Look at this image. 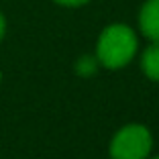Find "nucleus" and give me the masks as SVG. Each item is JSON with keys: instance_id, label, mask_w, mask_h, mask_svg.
Segmentation results:
<instances>
[{"instance_id": "f257e3e1", "label": "nucleus", "mask_w": 159, "mask_h": 159, "mask_svg": "<svg viewBox=\"0 0 159 159\" xmlns=\"http://www.w3.org/2000/svg\"><path fill=\"white\" fill-rule=\"evenodd\" d=\"M137 47L139 41L135 31L129 25L114 23L100 33L96 43V57L106 70H120L133 61V57L137 55Z\"/></svg>"}, {"instance_id": "7ed1b4c3", "label": "nucleus", "mask_w": 159, "mask_h": 159, "mask_svg": "<svg viewBox=\"0 0 159 159\" xmlns=\"http://www.w3.org/2000/svg\"><path fill=\"white\" fill-rule=\"evenodd\" d=\"M139 29L149 41H159V0H147L141 6Z\"/></svg>"}, {"instance_id": "423d86ee", "label": "nucleus", "mask_w": 159, "mask_h": 159, "mask_svg": "<svg viewBox=\"0 0 159 159\" xmlns=\"http://www.w3.org/2000/svg\"><path fill=\"white\" fill-rule=\"evenodd\" d=\"M53 2H57V4H61V6H84V4H88L90 0H53Z\"/></svg>"}, {"instance_id": "39448f33", "label": "nucleus", "mask_w": 159, "mask_h": 159, "mask_svg": "<svg viewBox=\"0 0 159 159\" xmlns=\"http://www.w3.org/2000/svg\"><path fill=\"white\" fill-rule=\"evenodd\" d=\"M100 61L96 55H82L78 61H75V74L82 75V78H90L98 71Z\"/></svg>"}, {"instance_id": "20e7f679", "label": "nucleus", "mask_w": 159, "mask_h": 159, "mask_svg": "<svg viewBox=\"0 0 159 159\" xmlns=\"http://www.w3.org/2000/svg\"><path fill=\"white\" fill-rule=\"evenodd\" d=\"M141 67L151 82H159V41H151V45L143 51Z\"/></svg>"}, {"instance_id": "f03ea898", "label": "nucleus", "mask_w": 159, "mask_h": 159, "mask_svg": "<svg viewBox=\"0 0 159 159\" xmlns=\"http://www.w3.org/2000/svg\"><path fill=\"white\" fill-rule=\"evenodd\" d=\"M153 137L143 125H126L110 141V159H147Z\"/></svg>"}, {"instance_id": "6e6552de", "label": "nucleus", "mask_w": 159, "mask_h": 159, "mask_svg": "<svg viewBox=\"0 0 159 159\" xmlns=\"http://www.w3.org/2000/svg\"><path fill=\"white\" fill-rule=\"evenodd\" d=\"M153 159H159V155H157V157H153Z\"/></svg>"}, {"instance_id": "0eeeda50", "label": "nucleus", "mask_w": 159, "mask_h": 159, "mask_svg": "<svg viewBox=\"0 0 159 159\" xmlns=\"http://www.w3.org/2000/svg\"><path fill=\"white\" fill-rule=\"evenodd\" d=\"M4 31H6V20H4V16L0 14V41H2V37H4Z\"/></svg>"}, {"instance_id": "1a4fd4ad", "label": "nucleus", "mask_w": 159, "mask_h": 159, "mask_svg": "<svg viewBox=\"0 0 159 159\" xmlns=\"http://www.w3.org/2000/svg\"><path fill=\"white\" fill-rule=\"evenodd\" d=\"M0 80H2V74H0Z\"/></svg>"}]
</instances>
